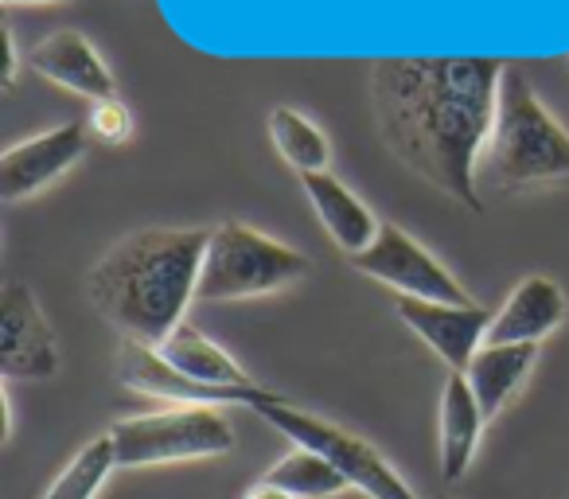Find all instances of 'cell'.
Returning a JSON list of instances; mask_svg holds the SVG:
<instances>
[{
	"mask_svg": "<svg viewBox=\"0 0 569 499\" xmlns=\"http://www.w3.org/2000/svg\"><path fill=\"white\" fill-rule=\"evenodd\" d=\"M113 468H118V449H113V437L102 433L74 452L71 465L43 491V499H94L102 491V483L110 480Z\"/></svg>",
	"mask_w": 569,
	"mask_h": 499,
	"instance_id": "cell-20",
	"label": "cell"
},
{
	"mask_svg": "<svg viewBox=\"0 0 569 499\" xmlns=\"http://www.w3.org/2000/svg\"><path fill=\"white\" fill-rule=\"evenodd\" d=\"M118 379L121 387L137 390V395L164 398L172 406H219V410L222 406H250V410H266V406L289 402L269 387H211V382L188 379L157 348L133 340H126L118 351Z\"/></svg>",
	"mask_w": 569,
	"mask_h": 499,
	"instance_id": "cell-8",
	"label": "cell"
},
{
	"mask_svg": "<svg viewBox=\"0 0 569 499\" xmlns=\"http://www.w3.org/2000/svg\"><path fill=\"white\" fill-rule=\"evenodd\" d=\"M535 359H538V343H483V348L476 351L465 379H468V387H472L480 410L488 413V421L499 418V413L515 402V395H519L522 382H527Z\"/></svg>",
	"mask_w": 569,
	"mask_h": 499,
	"instance_id": "cell-16",
	"label": "cell"
},
{
	"mask_svg": "<svg viewBox=\"0 0 569 499\" xmlns=\"http://www.w3.org/2000/svg\"><path fill=\"white\" fill-rule=\"evenodd\" d=\"M569 305L558 281L530 273L511 289L499 312L491 317L488 343H542L546 336H553L566 320Z\"/></svg>",
	"mask_w": 569,
	"mask_h": 499,
	"instance_id": "cell-13",
	"label": "cell"
},
{
	"mask_svg": "<svg viewBox=\"0 0 569 499\" xmlns=\"http://www.w3.org/2000/svg\"><path fill=\"white\" fill-rule=\"evenodd\" d=\"M4 9H32V4H59V0H0Z\"/></svg>",
	"mask_w": 569,
	"mask_h": 499,
	"instance_id": "cell-25",
	"label": "cell"
},
{
	"mask_svg": "<svg viewBox=\"0 0 569 499\" xmlns=\"http://www.w3.org/2000/svg\"><path fill=\"white\" fill-rule=\"evenodd\" d=\"M503 71V59L488 56H402L371 67V106L387 149L476 214Z\"/></svg>",
	"mask_w": 569,
	"mask_h": 499,
	"instance_id": "cell-1",
	"label": "cell"
},
{
	"mask_svg": "<svg viewBox=\"0 0 569 499\" xmlns=\"http://www.w3.org/2000/svg\"><path fill=\"white\" fill-rule=\"evenodd\" d=\"M59 367L63 348L40 297L24 281H9L0 293V375L9 382H48Z\"/></svg>",
	"mask_w": 569,
	"mask_h": 499,
	"instance_id": "cell-9",
	"label": "cell"
},
{
	"mask_svg": "<svg viewBox=\"0 0 569 499\" xmlns=\"http://www.w3.org/2000/svg\"><path fill=\"white\" fill-rule=\"evenodd\" d=\"M0 402H4V441H12V395H9V387L0 390Z\"/></svg>",
	"mask_w": 569,
	"mask_h": 499,
	"instance_id": "cell-24",
	"label": "cell"
},
{
	"mask_svg": "<svg viewBox=\"0 0 569 499\" xmlns=\"http://www.w3.org/2000/svg\"><path fill=\"white\" fill-rule=\"evenodd\" d=\"M488 413L480 410L472 387L460 371H449L441 387V406H437V465L445 480H460L480 449Z\"/></svg>",
	"mask_w": 569,
	"mask_h": 499,
	"instance_id": "cell-15",
	"label": "cell"
},
{
	"mask_svg": "<svg viewBox=\"0 0 569 499\" xmlns=\"http://www.w3.org/2000/svg\"><path fill=\"white\" fill-rule=\"evenodd\" d=\"M359 273L382 281L398 297H418V301H441V305H472L468 289L449 273V266L437 262L426 246L413 234H406L398 222H382L379 238L371 250L351 258Z\"/></svg>",
	"mask_w": 569,
	"mask_h": 499,
	"instance_id": "cell-7",
	"label": "cell"
},
{
	"mask_svg": "<svg viewBox=\"0 0 569 499\" xmlns=\"http://www.w3.org/2000/svg\"><path fill=\"white\" fill-rule=\"evenodd\" d=\"M261 418L269 421L273 429H281L297 449H312L328 460L332 468H340L348 476L351 488H359L363 496L371 499H421L410 483L402 480L395 465L375 449L371 441L363 437L348 433V429L332 426V421L317 418V413H305L297 410L293 402H277V406H266L258 410Z\"/></svg>",
	"mask_w": 569,
	"mask_h": 499,
	"instance_id": "cell-6",
	"label": "cell"
},
{
	"mask_svg": "<svg viewBox=\"0 0 569 499\" xmlns=\"http://www.w3.org/2000/svg\"><path fill=\"white\" fill-rule=\"evenodd\" d=\"M28 67H32L40 79L56 82V87L71 90V94L94 102H110L118 98V79L106 67V59L98 56V48L74 28L63 32H51L48 40H40L28 51Z\"/></svg>",
	"mask_w": 569,
	"mask_h": 499,
	"instance_id": "cell-12",
	"label": "cell"
},
{
	"mask_svg": "<svg viewBox=\"0 0 569 499\" xmlns=\"http://www.w3.org/2000/svg\"><path fill=\"white\" fill-rule=\"evenodd\" d=\"M157 351L176 367V371L188 375V379L211 382V387H258V382L250 379V371H246L227 348H219L211 336L199 332L191 320H183Z\"/></svg>",
	"mask_w": 569,
	"mask_h": 499,
	"instance_id": "cell-17",
	"label": "cell"
},
{
	"mask_svg": "<svg viewBox=\"0 0 569 499\" xmlns=\"http://www.w3.org/2000/svg\"><path fill=\"white\" fill-rule=\"evenodd\" d=\"M0 43H4V90H12L17 87V71H20V51H17V36H12L9 24L0 32Z\"/></svg>",
	"mask_w": 569,
	"mask_h": 499,
	"instance_id": "cell-22",
	"label": "cell"
},
{
	"mask_svg": "<svg viewBox=\"0 0 569 499\" xmlns=\"http://www.w3.org/2000/svg\"><path fill=\"white\" fill-rule=\"evenodd\" d=\"M90 149L87 121H63V126L17 141L0 152V199L20 203V199L40 196L43 188L67 176Z\"/></svg>",
	"mask_w": 569,
	"mask_h": 499,
	"instance_id": "cell-10",
	"label": "cell"
},
{
	"mask_svg": "<svg viewBox=\"0 0 569 499\" xmlns=\"http://www.w3.org/2000/svg\"><path fill=\"white\" fill-rule=\"evenodd\" d=\"M488 168L499 188H535L569 180V129L542 106L530 74L507 63L499 82L496 126L488 141Z\"/></svg>",
	"mask_w": 569,
	"mask_h": 499,
	"instance_id": "cell-3",
	"label": "cell"
},
{
	"mask_svg": "<svg viewBox=\"0 0 569 499\" xmlns=\"http://www.w3.org/2000/svg\"><path fill=\"white\" fill-rule=\"evenodd\" d=\"M312 273V262L281 238L253 230L250 222L227 219L211 227L196 301H250L297 286Z\"/></svg>",
	"mask_w": 569,
	"mask_h": 499,
	"instance_id": "cell-4",
	"label": "cell"
},
{
	"mask_svg": "<svg viewBox=\"0 0 569 499\" xmlns=\"http://www.w3.org/2000/svg\"><path fill=\"white\" fill-rule=\"evenodd\" d=\"M87 129L94 141L102 144H126L133 137V113L121 98H110V102H94L90 106Z\"/></svg>",
	"mask_w": 569,
	"mask_h": 499,
	"instance_id": "cell-21",
	"label": "cell"
},
{
	"mask_svg": "<svg viewBox=\"0 0 569 499\" xmlns=\"http://www.w3.org/2000/svg\"><path fill=\"white\" fill-rule=\"evenodd\" d=\"M110 437L118 449V468L227 457L238 441L234 426L219 406H168V410L118 421Z\"/></svg>",
	"mask_w": 569,
	"mask_h": 499,
	"instance_id": "cell-5",
	"label": "cell"
},
{
	"mask_svg": "<svg viewBox=\"0 0 569 499\" xmlns=\"http://www.w3.org/2000/svg\"><path fill=\"white\" fill-rule=\"evenodd\" d=\"M242 499H293V496H289V491H281V488H273V483L261 480V483H253V488L246 491Z\"/></svg>",
	"mask_w": 569,
	"mask_h": 499,
	"instance_id": "cell-23",
	"label": "cell"
},
{
	"mask_svg": "<svg viewBox=\"0 0 569 499\" xmlns=\"http://www.w3.org/2000/svg\"><path fill=\"white\" fill-rule=\"evenodd\" d=\"M266 126H269L273 149L281 152V160L293 168L297 176L328 172V164H332V144H328L325 129H320L317 121L305 118L293 106H273Z\"/></svg>",
	"mask_w": 569,
	"mask_h": 499,
	"instance_id": "cell-18",
	"label": "cell"
},
{
	"mask_svg": "<svg viewBox=\"0 0 569 499\" xmlns=\"http://www.w3.org/2000/svg\"><path fill=\"white\" fill-rule=\"evenodd\" d=\"M395 312L449 371H468L476 351L488 343L491 317L483 305H441V301H418V297H395Z\"/></svg>",
	"mask_w": 569,
	"mask_h": 499,
	"instance_id": "cell-11",
	"label": "cell"
},
{
	"mask_svg": "<svg viewBox=\"0 0 569 499\" xmlns=\"http://www.w3.org/2000/svg\"><path fill=\"white\" fill-rule=\"evenodd\" d=\"M301 188L309 196L312 211L320 214L328 238L340 246L348 258H359L363 250H371V242L379 238L382 219L332 172H309L301 176Z\"/></svg>",
	"mask_w": 569,
	"mask_h": 499,
	"instance_id": "cell-14",
	"label": "cell"
},
{
	"mask_svg": "<svg viewBox=\"0 0 569 499\" xmlns=\"http://www.w3.org/2000/svg\"><path fill=\"white\" fill-rule=\"evenodd\" d=\"M211 227H144L106 250L87 273L94 309L121 340L160 348L188 320L199 293Z\"/></svg>",
	"mask_w": 569,
	"mask_h": 499,
	"instance_id": "cell-2",
	"label": "cell"
},
{
	"mask_svg": "<svg viewBox=\"0 0 569 499\" xmlns=\"http://www.w3.org/2000/svg\"><path fill=\"white\" fill-rule=\"evenodd\" d=\"M261 480L289 491L293 499H332L351 488L348 476H343L340 468H332L320 452H312V449H293L289 457L277 460Z\"/></svg>",
	"mask_w": 569,
	"mask_h": 499,
	"instance_id": "cell-19",
	"label": "cell"
}]
</instances>
